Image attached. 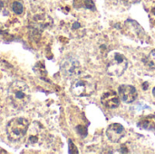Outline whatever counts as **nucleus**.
Returning a JSON list of instances; mask_svg holds the SVG:
<instances>
[{"instance_id":"obj_4","label":"nucleus","mask_w":155,"mask_h":154,"mask_svg":"<svg viewBox=\"0 0 155 154\" xmlns=\"http://www.w3.org/2000/svg\"><path fill=\"white\" fill-rule=\"evenodd\" d=\"M95 91V84L88 78H77L71 85V93L76 97L90 96Z\"/></svg>"},{"instance_id":"obj_2","label":"nucleus","mask_w":155,"mask_h":154,"mask_svg":"<svg viewBox=\"0 0 155 154\" xmlns=\"http://www.w3.org/2000/svg\"><path fill=\"white\" fill-rule=\"evenodd\" d=\"M29 121L24 117L12 119L6 125V134L10 141H20L28 132Z\"/></svg>"},{"instance_id":"obj_10","label":"nucleus","mask_w":155,"mask_h":154,"mask_svg":"<svg viewBox=\"0 0 155 154\" xmlns=\"http://www.w3.org/2000/svg\"><path fill=\"white\" fill-rule=\"evenodd\" d=\"M140 128L145 130H155V116L148 115L143 117L137 124Z\"/></svg>"},{"instance_id":"obj_5","label":"nucleus","mask_w":155,"mask_h":154,"mask_svg":"<svg viewBox=\"0 0 155 154\" xmlns=\"http://www.w3.org/2000/svg\"><path fill=\"white\" fill-rule=\"evenodd\" d=\"M61 71L66 78H75L82 73V66L74 58H65L61 64Z\"/></svg>"},{"instance_id":"obj_1","label":"nucleus","mask_w":155,"mask_h":154,"mask_svg":"<svg viewBox=\"0 0 155 154\" xmlns=\"http://www.w3.org/2000/svg\"><path fill=\"white\" fill-rule=\"evenodd\" d=\"M8 97L15 108L23 109L31 99L30 88L23 81H15L8 88Z\"/></svg>"},{"instance_id":"obj_9","label":"nucleus","mask_w":155,"mask_h":154,"mask_svg":"<svg viewBox=\"0 0 155 154\" xmlns=\"http://www.w3.org/2000/svg\"><path fill=\"white\" fill-rule=\"evenodd\" d=\"M119 95L114 91H107L101 96V103L104 106L109 109H115L120 104Z\"/></svg>"},{"instance_id":"obj_8","label":"nucleus","mask_w":155,"mask_h":154,"mask_svg":"<svg viewBox=\"0 0 155 154\" xmlns=\"http://www.w3.org/2000/svg\"><path fill=\"white\" fill-rule=\"evenodd\" d=\"M126 132L124 127L120 123H112L106 130V136L112 143H118L125 135Z\"/></svg>"},{"instance_id":"obj_12","label":"nucleus","mask_w":155,"mask_h":154,"mask_svg":"<svg viewBox=\"0 0 155 154\" xmlns=\"http://www.w3.org/2000/svg\"><path fill=\"white\" fill-rule=\"evenodd\" d=\"M145 63H146V64H147L149 67H151V68H153V69H155V49H153V50L147 55V57H146V59H145Z\"/></svg>"},{"instance_id":"obj_15","label":"nucleus","mask_w":155,"mask_h":154,"mask_svg":"<svg viewBox=\"0 0 155 154\" xmlns=\"http://www.w3.org/2000/svg\"><path fill=\"white\" fill-rule=\"evenodd\" d=\"M125 3H127V4H136V3H139L141 0H124Z\"/></svg>"},{"instance_id":"obj_7","label":"nucleus","mask_w":155,"mask_h":154,"mask_svg":"<svg viewBox=\"0 0 155 154\" xmlns=\"http://www.w3.org/2000/svg\"><path fill=\"white\" fill-rule=\"evenodd\" d=\"M118 93L120 99L125 103H132L138 97V93L136 88L128 84H122L121 86H119Z\"/></svg>"},{"instance_id":"obj_6","label":"nucleus","mask_w":155,"mask_h":154,"mask_svg":"<svg viewBox=\"0 0 155 154\" xmlns=\"http://www.w3.org/2000/svg\"><path fill=\"white\" fill-rule=\"evenodd\" d=\"M28 139L27 142L29 144L34 146H38L43 143L44 138H45V133L44 129L39 123H34L31 127L28 128Z\"/></svg>"},{"instance_id":"obj_13","label":"nucleus","mask_w":155,"mask_h":154,"mask_svg":"<svg viewBox=\"0 0 155 154\" xmlns=\"http://www.w3.org/2000/svg\"><path fill=\"white\" fill-rule=\"evenodd\" d=\"M12 10L15 14L16 15H21L24 12V5L21 2L19 1H15L12 4Z\"/></svg>"},{"instance_id":"obj_3","label":"nucleus","mask_w":155,"mask_h":154,"mask_svg":"<svg viewBox=\"0 0 155 154\" xmlns=\"http://www.w3.org/2000/svg\"><path fill=\"white\" fill-rule=\"evenodd\" d=\"M128 66V61L123 54L114 52L108 56L106 71L108 74L119 77L124 74Z\"/></svg>"},{"instance_id":"obj_16","label":"nucleus","mask_w":155,"mask_h":154,"mask_svg":"<svg viewBox=\"0 0 155 154\" xmlns=\"http://www.w3.org/2000/svg\"><path fill=\"white\" fill-rule=\"evenodd\" d=\"M153 95L155 97V87L153 89Z\"/></svg>"},{"instance_id":"obj_17","label":"nucleus","mask_w":155,"mask_h":154,"mask_svg":"<svg viewBox=\"0 0 155 154\" xmlns=\"http://www.w3.org/2000/svg\"><path fill=\"white\" fill-rule=\"evenodd\" d=\"M153 15H155V8H153Z\"/></svg>"},{"instance_id":"obj_11","label":"nucleus","mask_w":155,"mask_h":154,"mask_svg":"<svg viewBox=\"0 0 155 154\" xmlns=\"http://www.w3.org/2000/svg\"><path fill=\"white\" fill-rule=\"evenodd\" d=\"M74 7H84L91 10H95V5L93 0H74Z\"/></svg>"},{"instance_id":"obj_14","label":"nucleus","mask_w":155,"mask_h":154,"mask_svg":"<svg viewBox=\"0 0 155 154\" xmlns=\"http://www.w3.org/2000/svg\"><path fill=\"white\" fill-rule=\"evenodd\" d=\"M69 152L70 153H78L77 148L75 147V145L73 143V142L71 140H69Z\"/></svg>"}]
</instances>
